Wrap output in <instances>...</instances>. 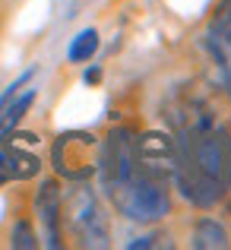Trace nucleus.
Instances as JSON below:
<instances>
[{
  "mask_svg": "<svg viewBox=\"0 0 231 250\" xmlns=\"http://www.w3.org/2000/svg\"><path fill=\"white\" fill-rule=\"evenodd\" d=\"M174 124V184L187 203L209 209L231 190V133L203 98H177Z\"/></svg>",
  "mask_w": 231,
  "mask_h": 250,
  "instance_id": "nucleus-1",
  "label": "nucleus"
},
{
  "mask_svg": "<svg viewBox=\"0 0 231 250\" xmlns=\"http://www.w3.org/2000/svg\"><path fill=\"white\" fill-rule=\"evenodd\" d=\"M133 140L136 136L130 130H111L108 140L102 143V162H98L102 187L114 209L130 222H158L171 209L168 190L165 181L140 168Z\"/></svg>",
  "mask_w": 231,
  "mask_h": 250,
  "instance_id": "nucleus-2",
  "label": "nucleus"
},
{
  "mask_svg": "<svg viewBox=\"0 0 231 250\" xmlns=\"http://www.w3.org/2000/svg\"><path fill=\"white\" fill-rule=\"evenodd\" d=\"M63 212L79 247H108V219L95 190L85 181H73V187L63 196Z\"/></svg>",
  "mask_w": 231,
  "mask_h": 250,
  "instance_id": "nucleus-3",
  "label": "nucleus"
},
{
  "mask_svg": "<svg viewBox=\"0 0 231 250\" xmlns=\"http://www.w3.org/2000/svg\"><path fill=\"white\" fill-rule=\"evenodd\" d=\"M51 162L57 174H63L67 181H89L102 162V143L92 133H79V130L61 133L51 149Z\"/></svg>",
  "mask_w": 231,
  "mask_h": 250,
  "instance_id": "nucleus-4",
  "label": "nucleus"
},
{
  "mask_svg": "<svg viewBox=\"0 0 231 250\" xmlns=\"http://www.w3.org/2000/svg\"><path fill=\"white\" fill-rule=\"evenodd\" d=\"M203 44H206L215 70H219L222 85H225L228 95H231V0H222L215 6L206 32H203Z\"/></svg>",
  "mask_w": 231,
  "mask_h": 250,
  "instance_id": "nucleus-5",
  "label": "nucleus"
},
{
  "mask_svg": "<svg viewBox=\"0 0 231 250\" xmlns=\"http://www.w3.org/2000/svg\"><path fill=\"white\" fill-rule=\"evenodd\" d=\"M133 152L143 171L158 181H174V136L168 133H143L133 140Z\"/></svg>",
  "mask_w": 231,
  "mask_h": 250,
  "instance_id": "nucleus-6",
  "label": "nucleus"
},
{
  "mask_svg": "<svg viewBox=\"0 0 231 250\" xmlns=\"http://www.w3.org/2000/svg\"><path fill=\"white\" fill-rule=\"evenodd\" d=\"M35 215L42 225L44 247H61V219H63V196L54 181H44L35 193Z\"/></svg>",
  "mask_w": 231,
  "mask_h": 250,
  "instance_id": "nucleus-7",
  "label": "nucleus"
},
{
  "mask_svg": "<svg viewBox=\"0 0 231 250\" xmlns=\"http://www.w3.org/2000/svg\"><path fill=\"white\" fill-rule=\"evenodd\" d=\"M29 80H32V70H25V73L19 76L16 83L6 85V92L0 95V140L22 121V114L32 108V102H35V89L22 92V85H29Z\"/></svg>",
  "mask_w": 231,
  "mask_h": 250,
  "instance_id": "nucleus-8",
  "label": "nucleus"
},
{
  "mask_svg": "<svg viewBox=\"0 0 231 250\" xmlns=\"http://www.w3.org/2000/svg\"><path fill=\"white\" fill-rule=\"evenodd\" d=\"M38 168H42L38 155L25 152V149H19V146H10V149H3V152H0V184L35 177Z\"/></svg>",
  "mask_w": 231,
  "mask_h": 250,
  "instance_id": "nucleus-9",
  "label": "nucleus"
},
{
  "mask_svg": "<svg viewBox=\"0 0 231 250\" xmlns=\"http://www.w3.org/2000/svg\"><path fill=\"white\" fill-rule=\"evenodd\" d=\"M190 244L196 250H225L231 241H228V231L215 219H200L193 228V241Z\"/></svg>",
  "mask_w": 231,
  "mask_h": 250,
  "instance_id": "nucleus-10",
  "label": "nucleus"
},
{
  "mask_svg": "<svg viewBox=\"0 0 231 250\" xmlns=\"http://www.w3.org/2000/svg\"><path fill=\"white\" fill-rule=\"evenodd\" d=\"M95 51H98V32L95 29H83L73 42H70L67 57H70V63H85Z\"/></svg>",
  "mask_w": 231,
  "mask_h": 250,
  "instance_id": "nucleus-11",
  "label": "nucleus"
},
{
  "mask_svg": "<svg viewBox=\"0 0 231 250\" xmlns=\"http://www.w3.org/2000/svg\"><path fill=\"white\" fill-rule=\"evenodd\" d=\"M10 244L13 247H19V250H25V247H38V241H35V234H32V228H29V222H16L13 225V234H10Z\"/></svg>",
  "mask_w": 231,
  "mask_h": 250,
  "instance_id": "nucleus-12",
  "label": "nucleus"
},
{
  "mask_svg": "<svg viewBox=\"0 0 231 250\" xmlns=\"http://www.w3.org/2000/svg\"><path fill=\"white\" fill-rule=\"evenodd\" d=\"M162 238H155V234H146V238H133V241H127V247H155Z\"/></svg>",
  "mask_w": 231,
  "mask_h": 250,
  "instance_id": "nucleus-13",
  "label": "nucleus"
}]
</instances>
